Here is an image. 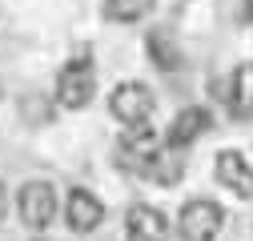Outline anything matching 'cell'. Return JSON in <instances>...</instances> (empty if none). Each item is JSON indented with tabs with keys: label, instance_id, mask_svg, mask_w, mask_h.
I'll return each instance as SVG.
<instances>
[{
	"label": "cell",
	"instance_id": "cell-1",
	"mask_svg": "<svg viewBox=\"0 0 253 241\" xmlns=\"http://www.w3.org/2000/svg\"><path fill=\"white\" fill-rule=\"evenodd\" d=\"M16 209H20V221L33 233H44L52 225V217L60 213V201H56V189L48 181H24L16 193Z\"/></svg>",
	"mask_w": 253,
	"mask_h": 241
},
{
	"label": "cell",
	"instance_id": "cell-2",
	"mask_svg": "<svg viewBox=\"0 0 253 241\" xmlns=\"http://www.w3.org/2000/svg\"><path fill=\"white\" fill-rule=\"evenodd\" d=\"M157 157H161V145H157V133L149 125H129V129H125V137L117 145V161H121L125 173L149 177V169H153Z\"/></svg>",
	"mask_w": 253,
	"mask_h": 241
},
{
	"label": "cell",
	"instance_id": "cell-3",
	"mask_svg": "<svg viewBox=\"0 0 253 241\" xmlns=\"http://www.w3.org/2000/svg\"><path fill=\"white\" fill-rule=\"evenodd\" d=\"M221 225H225V209H221L217 201H185L181 209V217H177V233L181 241H217Z\"/></svg>",
	"mask_w": 253,
	"mask_h": 241
},
{
	"label": "cell",
	"instance_id": "cell-4",
	"mask_svg": "<svg viewBox=\"0 0 253 241\" xmlns=\"http://www.w3.org/2000/svg\"><path fill=\"white\" fill-rule=\"evenodd\" d=\"M97 97V73L88 60H69L56 77V105L60 109H84Z\"/></svg>",
	"mask_w": 253,
	"mask_h": 241
},
{
	"label": "cell",
	"instance_id": "cell-5",
	"mask_svg": "<svg viewBox=\"0 0 253 241\" xmlns=\"http://www.w3.org/2000/svg\"><path fill=\"white\" fill-rule=\"evenodd\" d=\"M109 113L121 120V125H149L153 117V93L141 80H121L109 93Z\"/></svg>",
	"mask_w": 253,
	"mask_h": 241
},
{
	"label": "cell",
	"instance_id": "cell-6",
	"mask_svg": "<svg viewBox=\"0 0 253 241\" xmlns=\"http://www.w3.org/2000/svg\"><path fill=\"white\" fill-rule=\"evenodd\" d=\"M125 237L129 241H169V217L157 205L137 201L129 213H125Z\"/></svg>",
	"mask_w": 253,
	"mask_h": 241
},
{
	"label": "cell",
	"instance_id": "cell-7",
	"mask_svg": "<svg viewBox=\"0 0 253 241\" xmlns=\"http://www.w3.org/2000/svg\"><path fill=\"white\" fill-rule=\"evenodd\" d=\"M209 129H213L209 109L189 105V109H181V113L173 117V125H169V133H165V145H169V149H189L197 137H205Z\"/></svg>",
	"mask_w": 253,
	"mask_h": 241
},
{
	"label": "cell",
	"instance_id": "cell-8",
	"mask_svg": "<svg viewBox=\"0 0 253 241\" xmlns=\"http://www.w3.org/2000/svg\"><path fill=\"white\" fill-rule=\"evenodd\" d=\"M65 221H69L73 233H92L105 221L101 197H92L88 189H69V197H65Z\"/></svg>",
	"mask_w": 253,
	"mask_h": 241
},
{
	"label": "cell",
	"instance_id": "cell-9",
	"mask_svg": "<svg viewBox=\"0 0 253 241\" xmlns=\"http://www.w3.org/2000/svg\"><path fill=\"white\" fill-rule=\"evenodd\" d=\"M217 181H221V185H225L229 193H237V197L253 201V165H249L241 153H233V149L217 153Z\"/></svg>",
	"mask_w": 253,
	"mask_h": 241
},
{
	"label": "cell",
	"instance_id": "cell-10",
	"mask_svg": "<svg viewBox=\"0 0 253 241\" xmlns=\"http://www.w3.org/2000/svg\"><path fill=\"white\" fill-rule=\"evenodd\" d=\"M229 113L237 120H249L253 117V60L237 65V73L229 80Z\"/></svg>",
	"mask_w": 253,
	"mask_h": 241
},
{
	"label": "cell",
	"instance_id": "cell-11",
	"mask_svg": "<svg viewBox=\"0 0 253 241\" xmlns=\"http://www.w3.org/2000/svg\"><path fill=\"white\" fill-rule=\"evenodd\" d=\"M145 48H149V60L161 73H177L181 69V48L169 40L165 28H149V37H145Z\"/></svg>",
	"mask_w": 253,
	"mask_h": 241
},
{
	"label": "cell",
	"instance_id": "cell-12",
	"mask_svg": "<svg viewBox=\"0 0 253 241\" xmlns=\"http://www.w3.org/2000/svg\"><path fill=\"white\" fill-rule=\"evenodd\" d=\"M157 0H105V16L113 24H137L141 16L153 12Z\"/></svg>",
	"mask_w": 253,
	"mask_h": 241
},
{
	"label": "cell",
	"instance_id": "cell-13",
	"mask_svg": "<svg viewBox=\"0 0 253 241\" xmlns=\"http://www.w3.org/2000/svg\"><path fill=\"white\" fill-rule=\"evenodd\" d=\"M181 173H185V165H181V157H177V149H161V157H157L153 169H149V177L157 181V185H177Z\"/></svg>",
	"mask_w": 253,
	"mask_h": 241
},
{
	"label": "cell",
	"instance_id": "cell-14",
	"mask_svg": "<svg viewBox=\"0 0 253 241\" xmlns=\"http://www.w3.org/2000/svg\"><path fill=\"white\" fill-rule=\"evenodd\" d=\"M4 213H8V189L0 185V221H4Z\"/></svg>",
	"mask_w": 253,
	"mask_h": 241
},
{
	"label": "cell",
	"instance_id": "cell-15",
	"mask_svg": "<svg viewBox=\"0 0 253 241\" xmlns=\"http://www.w3.org/2000/svg\"><path fill=\"white\" fill-rule=\"evenodd\" d=\"M245 20H253V0H245Z\"/></svg>",
	"mask_w": 253,
	"mask_h": 241
}]
</instances>
